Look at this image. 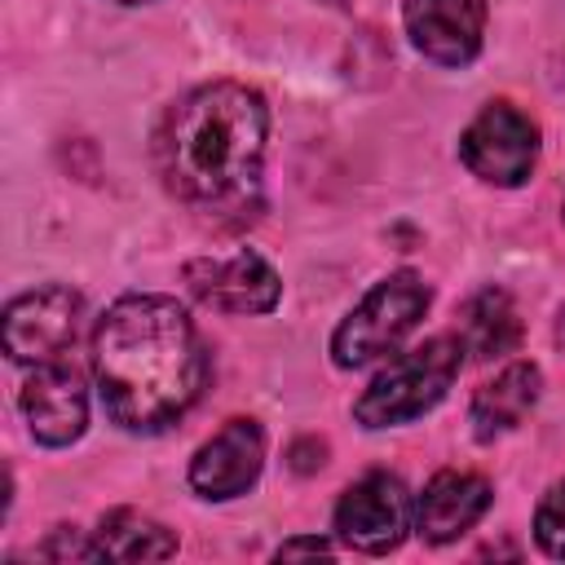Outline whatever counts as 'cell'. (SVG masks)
Here are the masks:
<instances>
[{
    "label": "cell",
    "mask_w": 565,
    "mask_h": 565,
    "mask_svg": "<svg viewBox=\"0 0 565 565\" xmlns=\"http://www.w3.org/2000/svg\"><path fill=\"white\" fill-rule=\"evenodd\" d=\"M97 561H163L177 552V539L168 534V525H159L146 512L119 508L110 516H102L97 525Z\"/></svg>",
    "instance_id": "cell-15"
},
{
    "label": "cell",
    "mask_w": 565,
    "mask_h": 565,
    "mask_svg": "<svg viewBox=\"0 0 565 565\" xmlns=\"http://www.w3.org/2000/svg\"><path fill=\"white\" fill-rule=\"evenodd\" d=\"M79 296L71 287H35L4 309V353L13 362H53L79 331Z\"/></svg>",
    "instance_id": "cell-7"
},
{
    "label": "cell",
    "mask_w": 565,
    "mask_h": 565,
    "mask_svg": "<svg viewBox=\"0 0 565 565\" xmlns=\"http://www.w3.org/2000/svg\"><path fill=\"white\" fill-rule=\"evenodd\" d=\"M269 110L247 84L216 79L185 93L154 141L168 190L207 216H243L260 199Z\"/></svg>",
    "instance_id": "cell-2"
},
{
    "label": "cell",
    "mask_w": 565,
    "mask_h": 565,
    "mask_svg": "<svg viewBox=\"0 0 565 565\" xmlns=\"http://www.w3.org/2000/svg\"><path fill=\"white\" fill-rule=\"evenodd\" d=\"M459 353H463L459 340L433 335V340L415 344L411 353L393 358L353 402L358 424L362 428H393V424H406V419H419L424 411H433L459 375Z\"/></svg>",
    "instance_id": "cell-3"
},
{
    "label": "cell",
    "mask_w": 565,
    "mask_h": 565,
    "mask_svg": "<svg viewBox=\"0 0 565 565\" xmlns=\"http://www.w3.org/2000/svg\"><path fill=\"white\" fill-rule=\"evenodd\" d=\"M411 525H415V503H411V490L402 486V477H393V472H366L335 503L340 543L371 552V556L393 552Z\"/></svg>",
    "instance_id": "cell-6"
},
{
    "label": "cell",
    "mask_w": 565,
    "mask_h": 565,
    "mask_svg": "<svg viewBox=\"0 0 565 565\" xmlns=\"http://www.w3.org/2000/svg\"><path fill=\"white\" fill-rule=\"evenodd\" d=\"M490 508V481L477 472H437L419 503H415V530L428 543H450L463 530H472Z\"/></svg>",
    "instance_id": "cell-12"
},
{
    "label": "cell",
    "mask_w": 565,
    "mask_h": 565,
    "mask_svg": "<svg viewBox=\"0 0 565 565\" xmlns=\"http://www.w3.org/2000/svg\"><path fill=\"white\" fill-rule=\"evenodd\" d=\"M516 340H521V318H516V305H512L508 291L486 287V291H477V296L463 305V322H459V344H463V353L490 362V358L512 353Z\"/></svg>",
    "instance_id": "cell-14"
},
{
    "label": "cell",
    "mask_w": 565,
    "mask_h": 565,
    "mask_svg": "<svg viewBox=\"0 0 565 565\" xmlns=\"http://www.w3.org/2000/svg\"><path fill=\"white\" fill-rule=\"evenodd\" d=\"M185 282L190 291L225 313H269L278 305V274L265 256L256 252H225V256H203L185 265Z\"/></svg>",
    "instance_id": "cell-8"
},
{
    "label": "cell",
    "mask_w": 565,
    "mask_h": 565,
    "mask_svg": "<svg viewBox=\"0 0 565 565\" xmlns=\"http://www.w3.org/2000/svg\"><path fill=\"white\" fill-rule=\"evenodd\" d=\"M459 159L472 177H481L490 185H521L539 159V124L508 102H490L463 128Z\"/></svg>",
    "instance_id": "cell-5"
},
{
    "label": "cell",
    "mask_w": 565,
    "mask_h": 565,
    "mask_svg": "<svg viewBox=\"0 0 565 565\" xmlns=\"http://www.w3.org/2000/svg\"><path fill=\"white\" fill-rule=\"evenodd\" d=\"M22 415L40 446H71L88 424V397L75 366L40 362L22 384Z\"/></svg>",
    "instance_id": "cell-11"
},
{
    "label": "cell",
    "mask_w": 565,
    "mask_h": 565,
    "mask_svg": "<svg viewBox=\"0 0 565 565\" xmlns=\"http://www.w3.org/2000/svg\"><path fill=\"white\" fill-rule=\"evenodd\" d=\"M539 388H543V375H539L534 362H512V366H503V371H499L490 384H481L477 397H472V433H477L481 441H490V437L516 428V424L534 411Z\"/></svg>",
    "instance_id": "cell-13"
},
{
    "label": "cell",
    "mask_w": 565,
    "mask_h": 565,
    "mask_svg": "<svg viewBox=\"0 0 565 565\" xmlns=\"http://www.w3.org/2000/svg\"><path fill=\"white\" fill-rule=\"evenodd\" d=\"M327 552H331V543H322V539H291V543L278 547V561H287V556H327Z\"/></svg>",
    "instance_id": "cell-17"
},
{
    "label": "cell",
    "mask_w": 565,
    "mask_h": 565,
    "mask_svg": "<svg viewBox=\"0 0 565 565\" xmlns=\"http://www.w3.org/2000/svg\"><path fill=\"white\" fill-rule=\"evenodd\" d=\"M428 309V287L419 274L411 269H397L388 278H380L349 313L344 322L335 327L331 335V358L335 366L353 371V366H366L384 353H393L424 318Z\"/></svg>",
    "instance_id": "cell-4"
},
{
    "label": "cell",
    "mask_w": 565,
    "mask_h": 565,
    "mask_svg": "<svg viewBox=\"0 0 565 565\" xmlns=\"http://www.w3.org/2000/svg\"><path fill=\"white\" fill-rule=\"evenodd\" d=\"M411 44L441 66H463L477 57L486 35V0H406L402 9Z\"/></svg>",
    "instance_id": "cell-9"
},
{
    "label": "cell",
    "mask_w": 565,
    "mask_h": 565,
    "mask_svg": "<svg viewBox=\"0 0 565 565\" xmlns=\"http://www.w3.org/2000/svg\"><path fill=\"white\" fill-rule=\"evenodd\" d=\"M561 212H565V194H561Z\"/></svg>",
    "instance_id": "cell-20"
},
{
    "label": "cell",
    "mask_w": 565,
    "mask_h": 565,
    "mask_svg": "<svg viewBox=\"0 0 565 565\" xmlns=\"http://www.w3.org/2000/svg\"><path fill=\"white\" fill-rule=\"evenodd\" d=\"M119 4H141V0H119Z\"/></svg>",
    "instance_id": "cell-19"
},
{
    "label": "cell",
    "mask_w": 565,
    "mask_h": 565,
    "mask_svg": "<svg viewBox=\"0 0 565 565\" xmlns=\"http://www.w3.org/2000/svg\"><path fill=\"white\" fill-rule=\"evenodd\" d=\"M93 375L119 428L159 433L194 406L207 358L177 300L119 296L93 331Z\"/></svg>",
    "instance_id": "cell-1"
},
{
    "label": "cell",
    "mask_w": 565,
    "mask_h": 565,
    "mask_svg": "<svg viewBox=\"0 0 565 565\" xmlns=\"http://www.w3.org/2000/svg\"><path fill=\"white\" fill-rule=\"evenodd\" d=\"M265 468V433L256 419H230L190 459V486L203 499H234L256 486Z\"/></svg>",
    "instance_id": "cell-10"
},
{
    "label": "cell",
    "mask_w": 565,
    "mask_h": 565,
    "mask_svg": "<svg viewBox=\"0 0 565 565\" xmlns=\"http://www.w3.org/2000/svg\"><path fill=\"white\" fill-rule=\"evenodd\" d=\"M561 340H565V313H561Z\"/></svg>",
    "instance_id": "cell-18"
},
{
    "label": "cell",
    "mask_w": 565,
    "mask_h": 565,
    "mask_svg": "<svg viewBox=\"0 0 565 565\" xmlns=\"http://www.w3.org/2000/svg\"><path fill=\"white\" fill-rule=\"evenodd\" d=\"M534 539L547 556L565 561V481H556L543 499H539V512H534Z\"/></svg>",
    "instance_id": "cell-16"
}]
</instances>
